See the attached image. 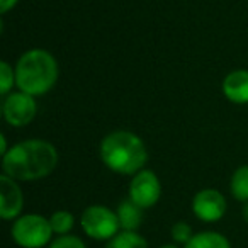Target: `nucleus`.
<instances>
[{"label":"nucleus","instance_id":"20e7f679","mask_svg":"<svg viewBox=\"0 0 248 248\" xmlns=\"http://www.w3.org/2000/svg\"><path fill=\"white\" fill-rule=\"evenodd\" d=\"M12 240L21 248H43L51 243L53 228L49 217L41 214H22L12 224Z\"/></svg>","mask_w":248,"mask_h":248},{"label":"nucleus","instance_id":"4be33fe9","mask_svg":"<svg viewBox=\"0 0 248 248\" xmlns=\"http://www.w3.org/2000/svg\"><path fill=\"white\" fill-rule=\"evenodd\" d=\"M158 248H180V247H177V245L170 243V245H163V247H158Z\"/></svg>","mask_w":248,"mask_h":248},{"label":"nucleus","instance_id":"423d86ee","mask_svg":"<svg viewBox=\"0 0 248 248\" xmlns=\"http://www.w3.org/2000/svg\"><path fill=\"white\" fill-rule=\"evenodd\" d=\"M38 112V102L34 95L17 90L11 92L4 97L2 102V116L5 123L11 124L12 128H24L36 117Z\"/></svg>","mask_w":248,"mask_h":248},{"label":"nucleus","instance_id":"6e6552de","mask_svg":"<svg viewBox=\"0 0 248 248\" xmlns=\"http://www.w3.org/2000/svg\"><path fill=\"white\" fill-rule=\"evenodd\" d=\"M226 197L216 189H202L192 199V213L204 223H216L226 214Z\"/></svg>","mask_w":248,"mask_h":248},{"label":"nucleus","instance_id":"f03ea898","mask_svg":"<svg viewBox=\"0 0 248 248\" xmlns=\"http://www.w3.org/2000/svg\"><path fill=\"white\" fill-rule=\"evenodd\" d=\"M100 158L114 173L136 175L148 162V150L141 138L133 131H112L100 143Z\"/></svg>","mask_w":248,"mask_h":248},{"label":"nucleus","instance_id":"dca6fc26","mask_svg":"<svg viewBox=\"0 0 248 248\" xmlns=\"http://www.w3.org/2000/svg\"><path fill=\"white\" fill-rule=\"evenodd\" d=\"M16 85V68H12L11 63H0V95L5 97L12 92Z\"/></svg>","mask_w":248,"mask_h":248},{"label":"nucleus","instance_id":"6ab92c4d","mask_svg":"<svg viewBox=\"0 0 248 248\" xmlns=\"http://www.w3.org/2000/svg\"><path fill=\"white\" fill-rule=\"evenodd\" d=\"M19 0H0V12L2 14H7L11 9H14L17 5Z\"/></svg>","mask_w":248,"mask_h":248},{"label":"nucleus","instance_id":"a211bd4d","mask_svg":"<svg viewBox=\"0 0 248 248\" xmlns=\"http://www.w3.org/2000/svg\"><path fill=\"white\" fill-rule=\"evenodd\" d=\"M170 233H172V238L175 243H182V245H187L190 238L194 236L192 228H190V224H187L186 221H179V223L173 224Z\"/></svg>","mask_w":248,"mask_h":248},{"label":"nucleus","instance_id":"7ed1b4c3","mask_svg":"<svg viewBox=\"0 0 248 248\" xmlns=\"http://www.w3.org/2000/svg\"><path fill=\"white\" fill-rule=\"evenodd\" d=\"M58 62L49 51L41 48L22 53L16 65V85L29 95H45L58 80Z\"/></svg>","mask_w":248,"mask_h":248},{"label":"nucleus","instance_id":"39448f33","mask_svg":"<svg viewBox=\"0 0 248 248\" xmlns=\"http://www.w3.org/2000/svg\"><path fill=\"white\" fill-rule=\"evenodd\" d=\"M80 226L87 236L99 241H109L119 233L121 224L116 211L102 206V204H92L85 207L80 217Z\"/></svg>","mask_w":248,"mask_h":248},{"label":"nucleus","instance_id":"412c9836","mask_svg":"<svg viewBox=\"0 0 248 248\" xmlns=\"http://www.w3.org/2000/svg\"><path fill=\"white\" fill-rule=\"evenodd\" d=\"M241 213H243V219L247 221L248 223V202H245V206H243V211H241Z\"/></svg>","mask_w":248,"mask_h":248},{"label":"nucleus","instance_id":"aec40b11","mask_svg":"<svg viewBox=\"0 0 248 248\" xmlns=\"http://www.w3.org/2000/svg\"><path fill=\"white\" fill-rule=\"evenodd\" d=\"M9 150H11V148L7 146V138H5V135H0V155L4 156Z\"/></svg>","mask_w":248,"mask_h":248},{"label":"nucleus","instance_id":"1a4fd4ad","mask_svg":"<svg viewBox=\"0 0 248 248\" xmlns=\"http://www.w3.org/2000/svg\"><path fill=\"white\" fill-rule=\"evenodd\" d=\"M24 207V196L19 182L12 177L0 175V216L2 219H17Z\"/></svg>","mask_w":248,"mask_h":248},{"label":"nucleus","instance_id":"9b49d317","mask_svg":"<svg viewBox=\"0 0 248 248\" xmlns=\"http://www.w3.org/2000/svg\"><path fill=\"white\" fill-rule=\"evenodd\" d=\"M116 214L119 217L121 230L124 231H136L143 223V217H145V209L135 204L131 199L121 201L119 206L116 209Z\"/></svg>","mask_w":248,"mask_h":248},{"label":"nucleus","instance_id":"f3484780","mask_svg":"<svg viewBox=\"0 0 248 248\" xmlns=\"http://www.w3.org/2000/svg\"><path fill=\"white\" fill-rule=\"evenodd\" d=\"M48 248H85V243L78 236L68 233V234H58L55 240H51Z\"/></svg>","mask_w":248,"mask_h":248},{"label":"nucleus","instance_id":"f257e3e1","mask_svg":"<svg viewBox=\"0 0 248 248\" xmlns=\"http://www.w3.org/2000/svg\"><path fill=\"white\" fill-rule=\"evenodd\" d=\"M58 165V150L46 140H26L2 156V170L17 182H34L48 177Z\"/></svg>","mask_w":248,"mask_h":248},{"label":"nucleus","instance_id":"9d476101","mask_svg":"<svg viewBox=\"0 0 248 248\" xmlns=\"http://www.w3.org/2000/svg\"><path fill=\"white\" fill-rule=\"evenodd\" d=\"M223 93L233 104H248V70H233L223 80Z\"/></svg>","mask_w":248,"mask_h":248},{"label":"nucleus","instance_id":"0eeeda50","mask_svg":"<svg viewBox=\"0 0 248 248\" xmlns=\"http://www.w3.org/2000/svg\"><path fill=\"white\" fill-rule=\"evenodd\" d=\"M162 197V184L153 170L143 169L129 182V199L141 209L153 207Z\"/></svg>","mask_w":248,"mask_h":248},{"label":"nucleus","instance_id":"f8f14e48","mask_svg":"<svg viewBox=\"0 0 248 248\" xmlns=\"http://www.w3.org/2000/svg\"><path fill=\"white\" fill-rule=\"evenodd\" d=\"M184 248H231V243L224 234L216 231H201L194 233L189 243L184 245Z\"/></svg>","mask_w":248,"mask_h":248},{"label":"nucleus","instance_id":"2eb2a0df","mask_svg":"<svg viewBox=\"0 0 248 248\" xmlns=\"http://www.w3.org/2000/svg\"><path fill=\"white\" fill-rule=\"evenodd\" d=\"M49 223H51L53 233L55 234H68L70 231H72L73 224H75V217H73L72 213L62 209L51 214Z\"/></svg>","mask_w":248,"mask_h":248},{"label":"nucleus","instance_id":"ddd939ff","mask_svg":"<svg viewBox=\"0 0 248 248\" xmlns=\"http://www.w3.org/2000/svg\"><path fill=\"white\" fill-rule=\"evenodd\" d=\"M231 194L240 202H248V165H241L234 170L230 180Z\"/></svg>","mask_w":248,"mask_h":248},{"label":"nucleus","instance_id":"4468645a","mask_svg":"<svg viewBox=\"0 0 248 248\" xmlns=\"http://www.w3.org/2000/svg\"><path fill=\"white\" fill-rule=\"evenodd\" d=\"M106 248H148L146 240L136 231H119L112 240H109V243L106 245Z\"/></svg>","mask_w":248,"mask_h":248}]
</instances>
